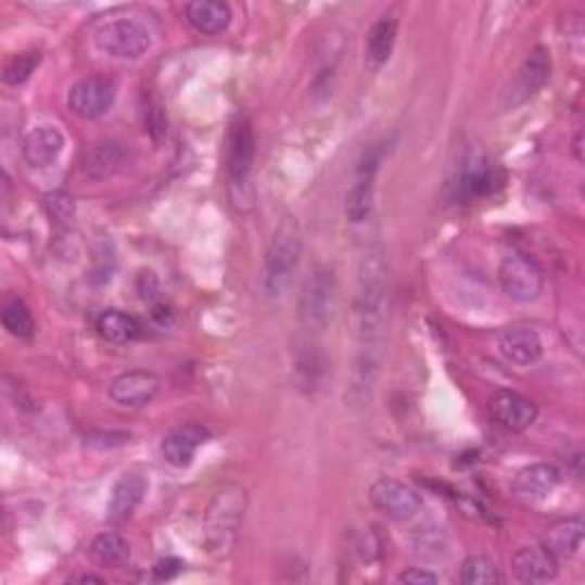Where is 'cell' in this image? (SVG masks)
I'll return each instance as SVG.
<instances>
[{"label":"cell","instance_id":"6da1fadb","mask_svg":"<svg viewBox=\"0 0 585 585\" xmlns=\"http://www.w3.org/2000/svg\"><path fill=\"white\" fill-rule=\"evenodd\" d=\"M386 266L384 252L373 245L361 254L357 289L353 302V332L357 341V361L353 371L351 394L359 403L368 396L380 364V339L384 328Z\"/></svg>","mask_w":585,"mask_h":585},{"label":"cell","instance_id":"7a4b0ae2","mask_svg":"<svg viewBox=\"0 0 585 585\" xmlns=\"http://www.w3.org/2000/svg\"><path fill=\"white\" fill-rule=\"evenodd\" d=\"M245 512H247L245 487L227 483L213 494L204 522L206 549L213 558H227L233 551L238 535H241Z\"/></svg>","mask_w":585,"mask_h":585},{"label":"cell","instance_id":"3957f363","mask_svg":"<svg viewBox=\"0 0 585 585\" xmlns=\"http://www.w3.org/2000/svg\"><path fill=\"white\" fill-rule=\"evenodd\" d=\"M300 262H302V233L297 222L289 218L277 227L266 252V262L262 270L264 295L270 300L284 295L300 268Z\"/></svg>","mask_w":585,"mask_h":585},{"label":"cell","instance_id":"277c9868","mask_svg":"<svg viewBox=\"0 0 585 585\" xmlns=\"http://www.w3.org/2000/svg\"><path fill=\"white\" fill-rule=\"evenodd\" d=\"M92 44L105 58L138 60L154 44V33L142 18L115 16L101 21L94 28Z\"/></svg>","mask_w":585,"mask_h":585},{"label":"cell","instance_id":"5b68a950","mask_svg":"<svg viewBox=\"0 0 585 585\" xmlns=\"http://www.w3.org/2000/svg\"><path fill=\"white\" fill-rule=\"evenodd\" d=\"M334 300H336V277L330 268L318 266L309 272L300 291L297 314L302 328L316 334L328 328L332 314H334Z\"/></svg>","mask_w":585,"mask_h":585},{"label":"cell","instance_id":"8992f818","mask_svg":"<svg viewBox=\"0 0 585 585\" xmlns=\"http://www.w3.org/2000/svg\"><path fill=\"white\" fill-rule=\"evenodd\" d=\"M384 158L382 144H373L366 154L359 158L355 167L353 183L345 192V215L353 225H361L373 213V192H376V177Z\"/></svg>","mask_w":585,"mask_h":585},{"label":"cell","instance_id":"52a82bcc","mask_svg":"<svg viewBox=\"0 0 585 585\" xmlns=\"http://www.w3.org/2000/svg\"><path fill=\"white\" fill-rule=\"evenodd\" d=\"M551 78V55L545 47H535L519 67L517 76L510 80L504 90L501 105L504 111H514V107L531 101Z\"/></svg>","mask_w":585,"mask_h":585},{"label":"cell","instance_id":"ba28073f","mask_svg":"<svg viewBox=\"0 0 585 585\" xmlns=\"http://www.w3.org/2000/svg\"><path fill=\"white\" fill-rule=\"evenodd\" d=\"M498 284L514 302H533L545 289V275L526 254H510L498 266Z\"/></svg>","mask_w":585,"mask_h":585},{"label":"cell","instance_id":"9c48e42d","mask_svg":"<svg viewBox=\"0 0 585 585\" xmlns=\"http://www.w3.org/2000/svg\"><path fill=\"white\" fill-rule=\"evenodd\" d=\"M368 498L384 517L394 519V522H409L423 508L421 494L396 479H378L368 489Z\"/></svg>","mask_w":585,"mask_h":585},{"label":"cell","instance_id":"30bf717a","mask_svg":"<svg viewBox=\"0 0 585 585\" xmlns=\"http://www.w3.org/2000/svg\"><path fill=\"white\" fill-rule=\"evenodd\" d=\"M113 103H115V85L101 76L78 80L67 94L69 111L85 122H94L103 117L111 111Z\"/></svg>","mask_w":585,"mask_h":585},{"label":"cell","instance_id":"8fae6325","mask_svg":"<svg viewBox=\"0 0 585 585\" xmlns=\"http://www.w3.org/2000/svg\"><path fill=\"white\" fill-rule=\"evenodd\" d=\"M149 489V481L142 471H126L115 481L111 489V498H107L105 519L111 524H124L126 519H131L133 512L144 501Z\"/></svg>","mask_w":585,"mask_h":585},{"label":"cell","instance_id":"7c38bea8","mask_svg":"<svg viewBox=\"0 0 585 585\" xmlns=\"http://www.w3.org/2000/svg\"><path fill=\"white\" fill-rule=\"evenodd\" d=\"M489 417L496 425L510 432H522L535 423L537 407L522 394L510 392V389H498L489 398Z\"/></svg>","mask_w":585,"mask_h":585},{"label":"cell","instance_id":"4fadbf2b","mask_svg":"<svg viewBox=\"0 0 585 585\" xmlns=\"http://www.w3.org/2000/svg\"><path fill=\"white\" fill-rule=\"evenodd\" d=\"M158 392H161V378L154 371H142V368L117 376L111 382V389H107L113 403L131 409L149 405L158 396Z\"/></svg>","mask_w":585,"mask_h":585},{"label":"cell","instance_id":"5bb4252c","mask_svg":"<svg viewBox=\"0 0 585 585\" xmlns=\"http://www.w3.org/2000/svg\"><path fill=\"white\" fill-rule=\"evenodd\" d=\"M208 440V430L202 423H181L177 428H171L163 444H161V453L163 458L177 469L190 467L194 460V453H198L200 446H204Z\"/></svg>","mask_w":585,"mask_h":585},{"label":"cell","instance_id":"9a60e30c","mask_svg":"<svg viewBox=\"0 0 585 585\" xmlns=\"http://www.w3.org/2000/svg\"><path fill=\"white\" fill-rule=\"evenodd\" d=\"M254 163V131L247 117H238L231 124L227 140V171L231 181L243 183Z\"/></svg>","mask_w":585,"mask_h":585},{"label":"cell","instance_id":"2e32d148","mask_svg":"<svg viewBox=\"0 0 585 585\" xmlns=\"http://www.w3.org/2000/svg\"><path fill=\"white\" fill-rule=\"evenodd\" d=\"M560 483V471L549 462H535L514 475L512 494L526 504L545 501Z\"/></svg>","mask_w":585,"mask_h":585},{"label":"cell","instance_id":"e0dca14e","mask_svg":"<svg viewBox=\"0 0 585 585\" xmlns=\"http://www.w3.org/2000/svg\"><path fill=\"white\" fill-rule=\"evenodd\" d=\"M64 149V133L55 124H39L26 133L21 154L33 167H47L55 163Z\"/></svg>","mask_w":585,"mask_h":585},{"label":"cell","instance_id":"ac0fdd59","mask_svg":"<svg viewBox=\"0 0 585 585\" xmlns=\"http://www.w3.org/2000/svg\"><path fill=\"white\" fill-rule=\"evenodd\" d=\"M510 568H512V576L519 583L537 585V583H547V581L556 578L558 560L542 545L539 547H522L512 556Z\"/></svg>","mask_w":585,"mask_h":585},{"label":"cell","instance_id":"d6986e66","mask_svg":"<svg viewBox=\"0 0 585 585\" xmlns=\"http://www.w3.org/2000/svg\"><path fill=\"white\" fill-rule=\"evenodd\" d=\"M498 353H501L514 366H533L539 361L545 345L535 330L531 328H506L496 336Z\"/></svg>","mask_w":585,"mask_h":585},{"label":"cell","instance_id":"ffe728a7","mask_svg":"<svg viewBox=\"0 0 585 585\" xmlns=\"http://www.w3.org/2000/svg\"><path fill=\"white\" fill-rule=\"evenodd\" d=\"M585 524L581 517L560 519V522L551 524L542 537V547H545L556 560H570L581 551L583 545Z\"/></svg>","mask_w":585,"mask_h":585},{"label":"cell","instance_id":"44dd1931","mask_svg":"<svg viewBox=\"0 0 585 585\" xmlns=\"http://www.w3.org/2000/svg\"><path fill=\"white\" fill-rule=\"evenodd\" d=\"M396 35H398V21L394 16H382L376 21L366 35V47H364V62L368 69L378 72L384 67L389 58H392Z\"/></svg>","mask_w":585,"mask_h":585},{"label":"cell","instance_id":"7402d4cb","mask_svg":"<svg viewBox=\"0 0 585 585\" xmlns=\"http://www.w3.org/2000/svg\"><path fill=\"white\" fill-rule=\"evenodd\" d=\"M188 24L202 35H220L231 24V8L222 0H194L186 8Z\"/></svg>","mask_w":585,"mask_h":585},{"label":"cell","instance_id":"603a6c76","mask_svg":"<svg viewBox=\"0 0 585 585\" xmlns=\"http://www.w3.org/2000/svg\"><path fill=\"white\" fill-rule=\"evenodd\" d=\"M128 163V151L119 142H99L85 151L82 169L90 177H111Z\"/></svg>","mask_w":585,"mask_h":585},{"label":"cell","instance_id":"cb8c5ba5","mask_svg":"<svg viewBox=\"0 0 585 585\" xmlns=\"http://www.w3.org/2000/svg\"><path fill=\"white\" fill-rule=\"evenodd\" d=\"M90 556L97 565L107 568V570H117L126 565L128 558H131V545H128V539L122 537L119 533L105 531V533H99L90 542Z\"/></svg>","mask_w":585,"mask_h":585},{"label":"cell","instance_id":"d4e9b609","mask_svg":"<svg viewBox=\"0 0 585 585\" xmlns=\"http://www.w3.org/2000/svg\"><path fill=\"white\" fill-rule=\"evenodd\" d=\"M97 332L107 343L124 345V343L136 341L140 336L142 328H140V322L131 314H124V311H117V309H107L97 318Z\"/></svg>","mask_w":585,"mask_h":585},{"label":"cell","instance_id":"484cf974","mask_svg":"<svg viewBox=\"0 0 585 585\" xmlns=\"http://www.w3.org/2000/svg\"><path fill=\"white\" fill-rule=\"evenodd\" d=\"M0 318H3V328L8 330V334H12L16 339H30L35 334L33 311L26 302L16 295H10L3 302V311H0Z\"/></svg>","mask_w":585,"mask_h":585},{"label":"cell","instance_id":"4316f807","mask_svg":"<svg viewBox=\"0 0 585 585\" xmlns=\"http://www.w3.org/2000/svg\"><path fill=\"white\" fill-rule=\"evenodd\" d=\"M460 581L465 585H496L504 581V576L489 556H469L462 562Z\"/></svg>","mask_w":585,"mask_h":585},{"label":"cell","instance_id":"83f0119b","mask_svg":"<svg viewBox=\"0 0 585 585\" xmlns=\"http://www.w3.org/2000/svg\"><path fill=\"white\" fill-rule=\"evenodd\" d=\"M39 60H41V55L37 51L18 53V55L10 58L3 67V82L10 85V88H18V85H24L33 76V72L39 67Z\"/></svg>","mask_w":585,"mask_h":585},{"label":"cell","instance_id":"f1b7e54d","mask_svg":"<svg viewBox=\"0 0 585 585\" xmlns=\"http://www.w3.org/2000/svg\"><path fill=\"white\" fill-rule=\"evenodd\" d=\"M496 181L494 167H475L465 177V188L469 194H489L496 188Z\"/></svg>","mask_w":585,"mask_h":585},{"label":"cell","instance_id":"f546056e","mask_svg":"<svg viewBox=\"0 0 585 585\" xmlns=\"http://www.w3.org/2000/svg\"><path fill=\"white\" fill-rule=\"evenodd\" d=\"M44 202H47V211H49V215H51L53 220H58L62 225H67V222L74 220L76 206H74V200L69 198V194L51 192Z\"/></svg>","mask_w":585,"mask_h":585},{"label":"cell","instance_id":"4dcf8cb0","mask_svg":"<svg viewBox=\"0 0 585 585\" xmlns=\"http://www.w3.org/2000/svg\"><path fill=\"white\" fill-rule=\"evenodd\" d=\"M417 551L419 554H428L432 551V558H437L440 554H444V535L440 533V529H419L417 533Z\"/></svg>","mask_w":585,"mask_h":585},{"label":"cell","instance_id":"1f68e13d","mask_svg":"<svg viewBox=\"0 0 585 585\" xmlns=\"http://www.w3.org/2000/svg\"><path fill=\"white\" fill-rule=\"evenodd\" d=\"M398 583H407V585H435V583H440V576L428 572V570H421V568H411V570H405L403 574H398Z\"/></svg>","mask_w":585,"mask_h":585},{"label":"cell","instance_id":"d6a6232c","mask_svg":"<svg viewBox=\"0 0 585 585\" xmlns=\"http://www.w3.org/2000/svg\"><path fill=\"white\" fill-rule=\"evenodd\" d=\"M181 570H183V562H181L179 558H165V560L156 562L154 576H156L158 581H167V578H175Z\"/></svg>","mask_w":585,"mask_h":585},{"label":"cell","instance_id":"836d02e7","mask_svg":"<svg viewBox=\"0 0 585 585\" xmlns=\"http://www.w3.org/2000/svg\"><path fill=\"white\" fill-rule=\"evenodd\" d=\"M72 581H76V583H103V578H101V576H94V574H85V576H76V578H72Z\"/></svg>","mask_w":585,"mask_h":585},{"label":"cell","instance_id":"e575fe53","mask_svg":"<svg viewBox=\"0 0 585 585\" xmlns=\"http://www.w3.org/2000/svg\"><path fill=\"white\" fill-rule=\"evenodd\" d=\"M581 140H583V133H576V140H574V154H576V161L583 163V154H581Z\"/></svg>","mask_w":585,"mask_h":585}]
</instances>
